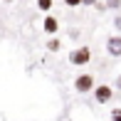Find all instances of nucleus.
Masks as SVG:
<instances>
[{"label":"nucleus","mask_w":121,"mask_h":121,"mask_svg":"<svg viewBox=\"0 0 121 121\" xmlns=\"http://www.w3.org/2000/svg\"><path fill=\"white\" fill-rule=\"evenodd\" d=\"M106 8L109 10H119L121 8V0H106Z\"/></svg>","instance_id":"0eeeda50"},{"label":"nucleus","mask_w":121,"mask_h":121,"mask_svg":"<svg viewBox=\"0 0 121 121\" xmlns=\"http://www.w3.org/2000/svg\"><path fill=\"white\" fill-rule=\"evenodd\" d=\"M57 20L54 17H45V32H49V35H54V32H57Z\"/></svg>","instance_id":"39448f33"},{"label":"nucleus","mask_w":121,"mask_h":121,"mask_svg":"<svg viewBox=\"0 0 121 121\" xmlns=\"http://www.w3.org/2000/svg\"><path fill=\"white\" fill-rule=\"evenodd\" d=\"M8 3H13V0H8Z\"/></svg>","instance_id":"4468645a"},{"label":"nucleus","mask_w":121,"mask_h":121,"mask_svg":"<svg viewBox=\"0 0 121 121\" xmlns=\"http://www.w3.org/2000/svg\"><path fill=\"white\" fill-rule=\"evenodd\" d=\"M89 57H91L89 47H79V49H74V52L69 54V62H72V64H86Z\"/></svg>","instance_id":"f257e3e1"},{"label":"nucleus","mask_w":121,"mask_h":121,"mask_svg":"<svg viewBox=\"0 0 121 121\" xmlns=\"http://www.w3.org/2000/svg\"><path fill=\"white\" fill-rule=\"evenodd\" d=\"M106 52L111 54V57H121V37H116V35L109 37V42H106Z\"/></svg>","instance_id":"20e7f679"},{"label":"nucleus","mask_w":121,"mask_h":121,"mask_svg":"<svg viewBox=\"0 0 121 121\" xmlns=\"http://www.w3.org/2000/svg\"><path fill=\"white\" fill-rule=\"evenodd\" d=\"M116 27H119V30H121V17H116Z\"/></svg>","instance_id":"ddd939ff"},{"label":"nucleus","mask_w":121,"mask_h":121,"mask_svg":"<svg viewBox=\"0 0 121 121\" xmlns=\"http://www.w3.org/2000/svg\"><path fill=\"white\" fill-rule=\"evenodd\" d=\"M82 3H84V5H94L96 0H82Z\"/></svg>","instance_id":"9b49d317"},{"label":"nucleus","mask_w":121,"mask_h":121,"mask_svg":"<svg viewBox=\"0 0 121 121\" xmlns=\"http://www.w3.org/2000/svg\"><path fill=\"white\" fill-rule=\"evenodd\" d=\"M111 119L114 121H121V109H114V111H111Z\"/></svg>","instance_id":"1a4fd4ad"},{"label":"nucleus","mask_w":121,"mask_h":121,"mask_svg":"<svg viewBox=\"0 0 121 121\" xmlns=\"http://www.w3.org/2000/svg\"><path fill=\"white\" fill-rule=\"evenodd\" d=\"M37 8L40 10H49L52 8V0H37Z\"/></svg>","instance_id":"423d86ee"},{"label":"nucleus","mask_w":121,"mask_h":121,"mask_svg":"<svg viewBox=\"0 0 121 121\" xmlns=\"http://www.w3.org/2000/svg\"><path fill=\"white\" fill-rule=\"evenodd\" d=\"M94 96H96L99 104H106L109 99L114 96V89H111V86H106V84H101V86H96V89H94Z\"/></svg>","instance_id":"7ed1b4c3"},{"label":"nucleus","mask_w":121,"mask_h":121,"mask_svg":"<svg viewBox=\"0 0 121 121\" xmlns=\"http://www.w3.org/2000/svg\"><path fill=\"white\" fill-rule=\"evenodd\" d=\"M47 49H49V52H57V49H59V42L57 40H49L47 42Z\"/></svg>","instance_id":"6e6552de"},{"label":"nucleus","mask_w":121,"mask_h":121,"mask_svg":"<svg viewBox=\"0 0 121 121\" xmlns=\"http://www.w3.org/2000/svg\"><path fill=\"white\" fill-rule=\"evenodd\" d=\"M64 3H67V5H69V8H74V5H79V3H82V0H64Z\"/></svg>","instance_id":"9d476101"},{"label":"nucleus","mask_w":121,"mask_h":121,"mask_svg":"<svg viewBox=\"0 0 121 121\" xmlns=\"http://www.w3.org/2000/svg\"><path fill=\"white\" fill-rule=\"evenodd\" d=\"M116 89H121V77H119V79H116Z\"/></svg>","instance_id":"f8f14e48"},{"label":"nucleus","mask_w":121,"mask_h":121,"mask_svg":"<svg viewBox=\"0 0 121 121\" xmlns=\"http://www.w3.org/2000/svg\"><path fill=\"white\" fill-rule=\"evenodd\" d=\"M74 89H77V91H89V89H94V77H91V74H82V77H77Z\"/></svg>","instance_id":"f03ea898"}]
</instances>
